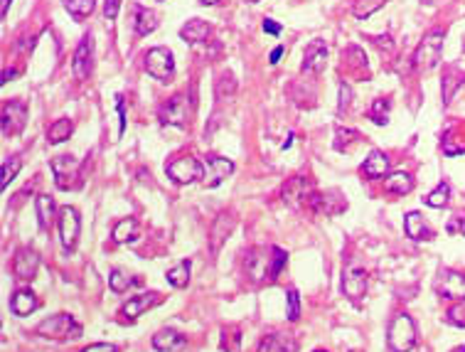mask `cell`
Segmentation results:
<instances>
[{
	"instance_id": "cell-1",
	"label": "cell",
	"mask_w": 465,
	"mask_h": 352,
	"mask_svg": "<svg viewBox=\"0 0 465 352\" xmlns=\"http://www.w3.org/2000/svg\"><path fill=\"white\" fill-rule=\"evenodd\" d=\"M288 261V254L278 247H259L254 251H249L246 256V274L257 284H264V281H276L281 276L283 266Z\"/></svg>"
},
{
	"instance_id": "cell-37",
	"label": "cell",
	"mask_w": 465,
	"mask_h": 352,
	"mask_svg": "<svg viewBox=\"0 0 465 352\" xmlns=\"http://www.w3.org/2000/svg\"><path fill=\"white\" fill-rule=\"evenodd\" d=\"M239 342H241L239 328H224V330H222V350L239 352Z\"/></svg>"
},
{
	"instance_id": "cell-5",
	"label": "cell",
	"mask_w": 465,
	"mask_h": 352,
	"mask_svg": "<svg viewBox=\"0 0 465 352\" xmlns=\"http://www.w3.org/2000/svg\"><path fill=\"white\" fill-rule=\"evenodd\" d=\"M49 168H52L54 185H57L59 190H74V187H79V182H82V177H79L82 175V166H79L77 158L57 156L52 158Z\"/></svg>"
},
{
	"instance_id": "cell-16",
	"label": "cell",
	"mask_w": 465,
	"mask_h": 352,
	"mask_svg": "<svg viewBox=\"0 0 465 352\" xmlns=\"http://www.w3.org/2000/svg\"><path fill=\"white\" fill-rule=\"evenodd\" d=\"M325 62H328V47H325V42L310 40V45L305 47L303 54V72L320 74L325 69Z\"/></svg>"
},
{
	"instance_id": "cell-15",
	"label": "cell",
	"mask_w": 465,
	"mask_h": 352,
	"mask_svg": "<svg viewBox=\"0 0 465 352\" xmlns=\"http://www.w3.org/2000/svg\"><path fill=\"white\" fill-rule=\"evenodd\" d=\"M160 303V295L158 293H141V295H133V298H128V303H123V308H121V316L125 318V321H136V318H141L146 311H151L153 306H158Z\"/></svg>"
},
{
	"instance_id": "cell-21",
	"label": "cell",
	"mask_w": 465,
	"mask_h": 352,
	"mask_svg": "<svg viewBox=\"0 0 465 352\" xmlns=\"http://www.w3.org/2000/svg\"><path fill=\"white\" fill-rule=\"evenodd\" d=\"M404 232H406V237L413 239V242H429V239L434 237L431 227L424 222V217L418 212H409L406 217H404Z\"/></svg>"
},
{
	"instance_id": "cell-19",
	"label": "cell",
	"mask_w": 465,
	"mask_h": 352,
	"mask_svg": "<svg viewBox=\"0 0 465 352\" xmlns=\"http://www.w3.org/2000/svg\"><path fill=\"white\" fill-rule=\"evenodd\" d=\"M439 291L443 298H453V300H465V274H458V271H445L441 276Z\"/></svg>"
},
{
	"instance_id": "cell-52",
	"label": "cell",
	"mask_w": 465,
	"mask_h": 352,
	"mask_svg": "<svg viewBox=\"0 0 465 352\" xmlns=\"http://www.w3.org/2000/svg\"><path fill=\"white\" fill-rule=\"evenodd\" d=\"M453 352H465V347H455V350H453Z\"/></svg>"
},
{
	"instance_id": "cell-39",
	"label": "cell",
	"mask_w": 465,
	"mask_h": 352,
	"mask_svg": "<svg viewBox=\"0 0 465 352\" xmlns=\"http://www.w3.org/2000/svg\"><path fill=\"white\" fill-rule=\"evenodd\" d=\"M387 114H389V101L387 98H376L374 106H372V121H374L376 126H384L387 124Z\"/></svg>"
},
{
	"instance_id": "cell-49",
	"label": "cell",
	"mask_w": 465,
	"mask_h": 352,
	"mask_svg": "<svg viewBox=\"0 0 465 352\" xmlns=\"http://www.w3.org/2000/svg\"><path fill=\"white\" fill-rule=\"evenodd\" d=\"M13 77H17V69H6V72H3V84H8Z\"/></svg>"
},
{
	"instance_id": "cell-41",
	"label": "cell",
	"mask_w": 465,
	"mask_h": 352,
	"mask_svg": "<svg viewBox=\"0 0 465 352\" xmlns=\"http://www.w3.org/2000/svg\"><path fill=\"white\" fill-rule=\"evenodd\" d=\"M357 140H360V133H357V131L337 129V140H335V148L342 150V148H347V143H357Z\"/></svg>"
},
{
	"instance_id": "cell-33",
	"label": "cell",
	"mask_w": 465,
	"mask_h": 352,
	"mask_svg": "<svg viewBox=\"0 0 465 352\" xmlns=\"http://www.w3.org/2000/svg\"><path fill=\"white\" fill-rule=\"evenodd\" d=\"M136 284V279H131L128 274H123L121 269H114L109 274V286L114 293H123V291H128L131 286Z\"/></svg>"
},
{
	"instance_id": "cell-7",
	"label": "cell",
	"mask_w": 465,
	"mask_h": 352,
	"mask_svg": "<svg viewBox=\"0 0 465 352\" xmlns=\"http://www.w3.org/2000/svg\"><path fill=\"white\" fill-rule=\"evenodd\" d=\"M167 177H173L178 185H190V182L199 180L204 175V166L192 156H180L165 166Z\"/></svg>"
},
{
	"instance_id": "cell-27",
	"label": "cell",
	"mask_w": 465,
	"mask_h": 352,
	"mask_svg": "<svg viewBox=\"0 0 465 352\" xmlns=\"http://www.w3.org/2000/svg\"><path fill=\"white\" fill-rule=\"evenodd\" d=\"M384 190L392 195H409L413 190V177L409 173H392L384 180Z\"/></svg>"
},
{
	"instance_id": "cell-46",
	"label": "cell",
	"mask_w": 465,
	"mask_h": 352,
	"mask_svg": "<svg viewBox=\"0 0 465 352\" xmlns=\"http://www.w3.org/2000/svg\"><path fill=\"white\" fill-rule=\"evenodd\" d=\"M261 27H264V32H268V35H273V37L281 35V25H278V22H273L271 17H266Z\"/></svg>"
},
{
	"instance_id": "cell-2",
	"label": "cell",
	"mask_w": 465,
	"mask_h": 352,
	"mask_svg": "<svg viewBox=\"0 0 465 352\" xmlns=\"http://www.w3.org/2000/svg\"><path fill=\"white\" fill-rule=\"evenodd\" d=\"M387 345L392 352H409L416 345V325H413L411 316L399 313L394 316V321L389 323L387 330Z\"/></svg>"
},
{
	"instance_id": "cell-26",
	"label": "cell",
	"mask_w": 465,
	"mask_h": 352,
	"mask_svg": "<svg viewBox=\"0 0 465 352\" xmlns=\"http://www.w3.org/2000/svg\"><path fill=\"white\" fill-rule=\"evenodd\" d=\"M296 340L291 335H283V332H273L266 340L261 342L259 352H296Z\"/></svg>"
},
{
	"instance_id": "cell-9",
	"label": "cell",
	"mask_w": 465,
	"mask_h": 352,
	"mask_svg": "<svg viewBox=\"0 0 465 352\" xmlns=\"http://www.w3.org/2000/svg\"><path fill=\"white\" fill-rule=\"evenodd\" d=\"M158 119H160V124H165V126H178V129L188 126V119H190L188 96H185V94H175L173 98H167V104L160 106Z\"/></svg>"
},
{
	"instance_id": "cell-29",
	"label": "cell",
	"mask_w": 465,
	"mask_h": 352,
	"mask_svg": "<svg viewBox=\"0 0 465 352\" xmlns=\"http://www.w3.org/2000/svg\"><path fill=\"white\" fill-rule=\"evenodd\" d=\"M158 27V15L148 8H136V32L141 37H148Z\"/></svg>"
},
{
	"instance_id": "cell-38",
	"label": "cell",
	"mask_w": 465,
	"mask_h": 352,
	"mask_svg": "<svg viewBox=\"0 0 465 352\" xmlns=\"http://www.w3.org/2000/svg\"><path fill=\"white\" fill-rule=\"evenodd\" d=\"M20 168H22L20 158H10V161L3 163V182H0V185H3V190H6V187L10 185L13 180H15L17 173H20Z\"/></svg>"
},
{
	"instance_id": "cell-43",
	"label": "cell",
	"mask_w": 465,
	"mask_h": 352,
	"mask_svg": "<svg viewBox=\"0 0 465 352\" xmlns=\"http://www.w3.org/2000/svg\"><path fill=\"white\" fill-rule=\"evenodd\" d=\"M350 101H352V89H350V84L342 82L340 84V104H337V111L342 114V111L350 106Z\"/></svg>"
},
{
	"instance_id": "cell-11",
	"label": "cell",
	"mask_w": 465,
	"mask_h": 352,
	"mask_svg": "<svg viewBox=\"0 0 465 352\" xmlns=\"http://www.w3.org/2000/svg\"><path fill=\"white\" fill-rule=\"evenodd\" d=\"M91 67H94V40H91V35H86L82 37V42H79L77 52H74V59H72L74 77H77L79 82H84V79L91 74Z\"/></svg>"
},
{
	"instance_id": "cell-6",
	"label": "cell",
	"mask_w": 465,
	"mask_h": 352,
	"mask_svg": "<svg viewBox=\"0 0 465 352\" xmlns=\"http://www.w3.org/2000/svg\"><path fill=\"white\" fill-rule=\"evenodd\" d=\"M57 227H59V242H62L64 251H67V254H72L74 249H77L79 232H82V219H79L77 210L69 207V205L59 210Z\"/></svg>"
},
{
	"instance_id": "cell-10",
	"label": "cell",
	"mask_w": 465,
	"mask_h": 352,
	"mask_svg": "<svg viewBox=\"0 0 465 352\" xmlns=\"http://www.w3.org/2000/svg\"><path fill=\"white\" fill-rule=\"evenodd\" d=\"M27 124V109L22 101H10L3 106V116H0V129L3 135H17Z\"/></svg>"
},
{
	"instance_id": "cell-47",
	"label": "cell",
	"mask_w": 465,
	"mask_h": 352,
	"mask_svg": "<svg viewBox=\"0 0 465 352\" xmlns=\"http://www.w3.org/2000/svg\"><path fill=\"white\" fill-rule=\"evenodd\" d=\"M116 109H119V133H123V129H125V114H123V101H121V96H119V101H116Z\"/></svg>"
},
{
	"instance_id": "cell-13",
	"label": "cell",
	"mask_w": 465,
	"mask_h": 352,
	"mask_svg": "<svg viewBox=\"0 0 465 352\" xmlns=\"http://www.w3.org/2000/svg\"><path fill=\"white\" fill-rule=\"evenodd\" d=\"M234 173V163L229 158H220V156H209L204 161V185L207 187H217L227 180V177Z\"/></svg>"
},
{
	"instance_id": "cell-14",
	"label": "cell",
	"mask_w": 465,
	"mask_h": 352,
	"mask_svg": "<svg viewBox=\"0 0 465 352\" xmlns=\"http://www.w3.org/2000/svg\"><path fill=\"white\" fill-rule=\"evenodd\" d=\"M310 187H313V182L308 180V177L298 175V177H291V180L283 185V203L286 205H300V203H308L310 197Z\"/></svg>"
},
{
	"instance_id": "cell-45",
	"label": "cell",
	"mask_w": 465,
	"mask_h": 352,
	"mask_svg": "<svg viewBox=\"0 0 465 352\" xmlns=\"http://www.w3.org/2000/svg\"><path fill=\"white\" fill-rule=\"evenodd\" d=\"M119 6H121V0H106V3H104L106 20H114V17L119 15Z\"/></svg>"
},
{
	"instance_id": "cell-44",
	"label": "cell",
	"mask_w": 465,
	"mask_h": 352,
	"mask_svg": "<svg viewBox=\"0 0 465 352\" xmlns=\"http://www.w3.org/2000/svg\"><path fill=\"white\" fill-rule=\"evenodd\" d=\"M82 352H119V347L111 345V342H94V345H86Z\"/></svg>"
},
{
	"instance_id": "cell-36",
	"label": "cell",
	"mask_w": 465,
	"mask_h": 352,
	"mask_svg": "<svg viewBox=\"0 0 465 352\" xmlns=\"http://www.w3.org/2000/svg\"><path fill=\"white\" fill-rule=\"evenodd\" d=\"M458 87H463V77H460L455 69H450L443 79V104H450V98H453V94Z\"/></svg>"
},
{
	"instance_id": "cell-23",
	"label": "cell",
	"mask_w": 465,
	"mask_h": 352,
	"mask_svg": "<svg viewBox=\"0 0 465 352\" xmlns=\"http://www.w3.org/2000/svg\"><path fill=\"white\" fill-rule=\"evenodd\" d=\"M153 347H155L158 352L183 350V347H185V337L180 335V332L170 330V328H165V330H158L155 335H153Z\"/></svg>"
},
{
	"instance_id": "cell-48",
	"label": "cell",
	"mask_w": 465,
	"mask_h": 352,
	"mask_svg": "<svg viewBox=\"0 0 465 352\" xmlns=\"http://www.w3.org/2000/svg\"><path fill=\"white\" fill-rule=\"evenodd\" d=\"M281 57H283V47H276V50H273V52H271V59H268V62H271V64H278V62H281Z\"/></svg>"
},
{
	"instance_id": "cell-4",
	"label": "cell",
	"mask_w": 465,
	"mask_h": 352,
	"mask_svg": "<svg viewBox=\"0 0 465 352\" xmlns=\"http://www.w3.org/2000/svg\"><path fill=\"white\" fill-rule=\"evenodd\" d=\"M37 335L47 337V340H67V337L82 335V325L69 313H57V316H49L47 321H42L37 325Z\"/></svg>"
},
{
	"instance_id": "cell-50",
	"label": "cell",
	"mask_w": 465,
	"mask_h": 352,
	"mask_svg": "<svg viewBox=\"0 0 465 352\" xmlns=\"http://www.w3.org/2000/svg\"><path fill=\"white\" fill-rule=\"evenodd\" d=\"M10 3H13V0H3V10H0V13H3V17L8 15V6H10Z\"/></svg>"
},
{
	"instance_id": "cell-20",
	"label": "cell",
	"mask_w": 465,
	"mask_h": 352,
	"mask_svg": "<svg viewBox=\"0 0 465 352\" xmlns=\"http://www.w3.org/2000/svg\"><path fill=\"white\" fill-rule=\"evenodd\" d=\"M234 229V217L227 212H222L220 217H217V222L212 224V234H209V249H212V254H220L222 244L227 242V237H229V232Z\"/></svg>"
},
{
	"instance_id": "cell-42",
	"label": "cell",
	"mask_w": 465,
	"mask_h": 352,
	"mask_svg": "<svg viewBox=\"0 0 465 352\" xmlns=\"http://www.w3.org/2000/svg\"><path fill=\"white\" fill-rule=\"evenodd\" d=\"M445 232H448L450 237H463L465 234V214H455V217H450L448 224H445Z\"/></svg>"
},
{
	"instance_id": "cell-25",
	"label": "cell",
	"mask_w": 465,
	"mask_h": 352,
	"mask_svg": "<svg viewBox=\"0 0 465 352\" xmlns=\"http://www.w3.org/2000/svg\"><path fill=\"white\" fill-rule=\"evenodd\" d=\"M180 37H183L185 42H190V45H195V42H204L209 37V25L204 20H199V17H192V20H188L183 25Z\"/></svg>"
},
{
	"instance_id": "cell-34",
	"label": "cell",
	"mask_w": 465,
	"mask_h": 352,
	"mask_svg": "<svg viewBox=\"0 0 465 352\" xmlns=\"http://www.w3.org/2000/svg\"><path fill=\"white\" fill-rule=\"evenodd\" d=\"M448 197H450V185L448 182H439V187L426 197V205H429V207H436V210L445 207V205H448Z\"/></svg>"
},
{
	"instance_id": "cell-12",
	"label": "cell",
	"mask_w": 465,
	"mask_h": 352,
	"mask_svg": "<svg viewBox=\"0 0 465 352\" xmlns=\"http://www.w3.org/2000/svg\"><path fill=\"white\" fill-rule=\"evenodd\" d=\"M37 269H40V254H37L35 249H27V247L17 249L15 259H13V274H15V279L32 281Z\"/></svg>"
},
{
	"instance_id": "cell-51",
	"label": "cell",
	"mask_w": 465,
	"mask_h": 352,
	"mask_svg": "<svg viewBox=\"0 0 465 352\" xmlns=\"http://www.w3.org/2000/svg\"><path fill=\"white\" fill-rule=\"evenodd\" d=\"M199 3H202V6H217L220 0H199Z\"/></svg>"
},
{
	"instance_id": "cell-31",
	"label": "cell",
	"mask_w": 465,
	"mask_h": 352,
	"mask_svg": "<svg viewBox=\"0 0 465 352\" xmlns=\"http://www.w3.org/2000/svg\"><path fill=\"white\" fill-rule=\"evenodd\" d=\"M72 121L69 119H57L54 121L52 126H49L47 129V140L52 145H59V143H64V140L69 138V135H72Z\"/></svg>"
},
{
	"instance_id": "cell-17",
	"label": "cell",
	"mask_w": 465,
	"mask_h": 352,
	"mask_svg": "<svg viewBox=\"0 0 465 352\" xmlns=\"http://www.w3.org/2000/svg\"><path fill=\"white\" fill-rule=\"evenodd\" d=\"M342 293L350 300H360L367 293V271L357 269V266L347 269L345 276H342Z\"/></svg>"
},
{
	"instance_id": "cell-40",
	"label": "cell",
	"mask_w": 465,
	"mask_h": 352,
	"mask_svg": "<svg viewBox=\"0 0 465 352\" xmlns=\"http://www.w3.org/2000/svg\"><path fill=\"white\" fill-rule=\"evenodd\" d=\"M300 318V295L296 288L288 291V321L296 323Z\"/></svg>"
},
{
	"instance_id": "cell-30",
	"label": "cell",
	"mask_w": 465,
	"mask_h": 352,
	"mask_svg": "<svg viewBox=\"0 0 465 352\" xmlns=\"http://www.w3.org/2000/svg\"><path fill=\"white\" fill-rule=\"evenodd\" d=\"M190 271H192L190 261H180L178 266H173V269L165 274L167 284L173 286V288H185V286L190 284Z\"/></svg>"
},
{
	"instance_id": "cell-35",
	"label": "cell",
	"mask_w": 465,
	"mask_h": 352,
	"mask_svg": "<svg viewBox=\"0 0 465 352\" xmlns=\"http://www.w3.org/2000/svg\"><path fill=\"white\" fill-rule=\"evenodd\" d=\"M382 6H384V0H355L352 13H355V17L365 20V17H369L372 13H376Z\"/></svg>"
},
{
	"instance_id": "cell-18",
	"label": "cell",
	"mask_w": 465,
	"mask_h": 352,
	"mask_svg": "<svg viewBox=\"0 0 465 352\" xmlns=\"http://www.w3.org/2000/svg\"><path fill=\"white\" fill-rule=\"evenodd\" d=\"M389 168H392V161H389V156L384 150H372L369 158L362 163V173H365V177H369V180L387 177Z\"/></svg>"
},
{
	"instance_id": "cell-3",
	"label": "cell",
	"mask_w": 465,
	"mask_h": 352,
	"mask_svg": "<svg viewBox=\"0 0 465 352\" xmlns=\"http://www.w3.org/2000/svg\"><path fill=\"white\" fill-rule=\"evenodd\" d=\"M443 30H431L429 35L421 40V45L413 52V67L418 72H431L436 64L441 62V52H443Z\"/></svg>"
},
{
	"instance_id": "cell-53",
	"label": "cell",
	"mask_w": 465,
	"mask_h": 352,
	"mask_svg": "<svg viewBox=\"0 0 465 352\" xmlns=\"http://www.w3.org/2000/svg\"><path fill=\"white\" fill-rule=\"evenodd\" d=\"M315 352H328V350H315Z\"/></svg>"
},
{
	"instance_id": "cell-24",
	"label": "cell",
	"mask_w": 465,
	"mask_h": 352,
	"mask_svg": "<svg viewBox=\"0 0 465 352\" xmlns=\"http://www.w3.org/2000/svg\"><path fill=\"white\" fill-rule=\"evenodd\" d=\"M35 210H37V222H40L42 229H49L54 222V217H59L57 214V205H54V200L49 195H40L35 200Z\"/></svg>"
},
{
	"instance_id": "cell-8",
	"label": "cell",
	"mask_w": 465,
	"mask_h": 352,
	"mask_svg": "<svg viewBox=\"0 0 465 352\" xmlns=\"http://www.w3.org/2000/svg\"><path fill=\"white\" fill-rule=\"evenodd\" d=\"M146 69H148V74H151L153 79H158V82H170V79H173V74H175L173 52H170V50H165V47H153V50H148Z\"/></svg>"
},
{
	"instance_id": "cell-22",
	"label": "cell",
	"mask_w": 465,
	"mask_h": 352,
	"mask_svg": "<svg viewBox=\"0 0 465 352\" xmlns=\"http://www.w3.org/2000/svg\"><path fill=\"white\" fill-rule=\"evenodd\" d=\"M37 306H40V300L35 298V293H32L30 288L15 291L10 298V311L15 313L17 318H25V316H30V313H35Z\"/></svg>"
},
{
	"instance_id": "cell-28",
	"label": "cell",
	"mask_w": 465,
	"mask_h": 352,
	"mask_svg": "<svg viewBox=\"0 0 465 352\" xmlns=\"http://www.w3.org/2000/svg\"><path fill=\"white\" fill-rule=\"evenodd\" d=\"M116 244H125V242H136L138 237V222L133 217H125L121 222H116L114 232H111Z\"/></svg>"
},
{
	"instance_id": "cell-32",
	"label": "cell",
	"mask_w": 465,
	"mask_h": 352,
	"mask_svg": "<svg viewBox=\"0 0 465 352\" xmlns=\"http://www.w3.org/2000/svg\"><path fill=\"white\" fill-rule=\"evenodd\" d=\"M94 6H96V0H64V8L69 10V15L74 17H86L94 13Z\"/></svg>"
}]
</instances>
